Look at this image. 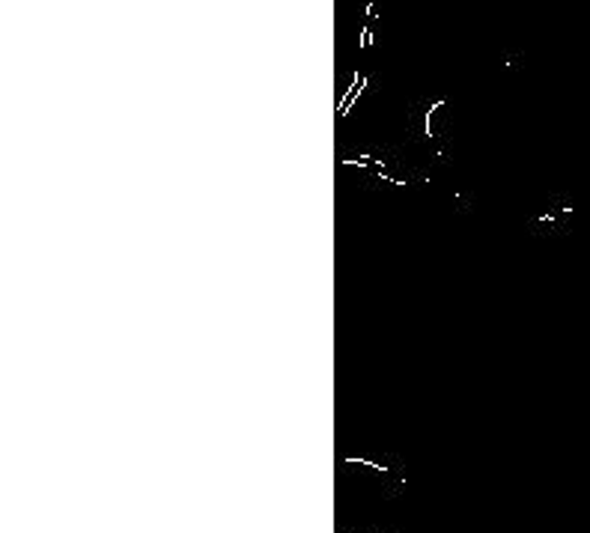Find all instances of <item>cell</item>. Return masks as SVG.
<instances>
[{
	"instance_id": "1",
	"label": "cell",
	"mask_w": 590,
	"mask_h": 533,
	"mask_svg": "<svg viewBox=\"0 0 590 533\" xmlns=\"http://www.w3.org/2000/svg\"><path fill=\"white\" fill-rule=\"evenodd\" d=\"M340 533H349V530H340Z\"/></svg>"
}]
</instances>
